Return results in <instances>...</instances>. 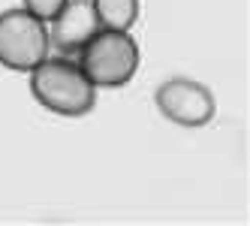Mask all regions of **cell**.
<instances>
[{
	"mask_svg": "<svg viewBox=\"0 0 250 226\" xmlns=\"http://www.w3.org/2000/svg\"><path fill=\"white\" fill-rule=\"evenodd\" d=\"M30 94L40 106L61 118H82L97 106V84L69 55L45 58L30 69Z\"/></svg>",
	"mask_w": 250,
	"mask_h": 226,
	"instance_id": "1",
	"label": "cell"
},
{
	"mask_svg": "<svg viewBox=\"0 0 250 226\" xmlns=\"http://www.w3.org/2000/svg\"><path fill=\"white\" fill-rule=\"evenodd\" d=\"M139 42L130 30L100 27L76 55L82 69L97 88H124L139 69Z\"/></svg>",
	"mask_w": 250,
	"mask_h": 226,
	"instance_id": "2",
	"label": "cell"
},
{
	"mask_svg": "<svg viewBox=\"0 0 250 226\" xmlns=\"http://www.w3.org/2000/svg\"><path fill=\"white\" fill-rule=\"evenodd\" d=\"M48 24L24 6L0 12V66L12 73H30L48 58Z\"/></svg>",
	"mask_w": 250,
	"mask_h": 226,
	"instance_id": "3",
	"label": "cell"
},
{
	"mask_svg": "<svg viewBox=\"0 0 250 226\" xmlns=\"http://www.w3.org/2000/svg\"><path fill=\"white\" fill-rule=\"evenodd\" d=\"M154 103L160 115L178 127H205L208 121L217 112V103H214V94L205 88L202 82L187 79V76H172L157 88Z\"/></svg>",
	"mask_w": 250,
	"mask_h": 226,
	"instance_id": "4",
	"label": "cell"
},
{
	"mask_svg": "<svg viewBox=\"0 0 250 226\" xmlns=\"http://www.w3.org/2000/svg\"><path fill=\"white\" fill-rule=\"evenodd\" d=\"M97 30L100 19L91 0H66V6L48 21V42L58 48V55L76 58Z\"/></svg>",
	"mask_w": 250,
	"mask_h": 226,
	"instance_id": "5",
	"label": "cell"
},
{
	"mask_svg": "<svg viewBox=\"0 0 250 226\" xmlns=\"http://www.w3.org/2000/svg\"><path fill=\"white\" fill-rule=\"evenodd\" d=\"M100 27L109 30H130L139 21V0H91Z\"/></svg>",
	"mask_w": 250,
	"mask_h": 226,
	"instance_id": "6",
	"label": "cell"
},
{
	"mask_svg": "<svg viewBox=\"0 0 250 226\" xmlns=\"http://www.w3.org/2000/svg\"><path fill=\"white\" fill-rule=\"evenodd\" d=\"M21 6L27 9V12H33L37 19H42L45 24L55 19V15L66 6V0H21Z\"/></svg>",
	"mask_w": 250,
	"mask_h": 226,
	"instance_id": "7",
	"label": "cell"
}]
</instances>
